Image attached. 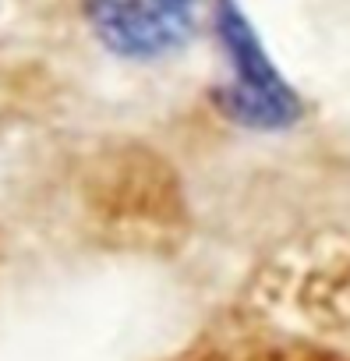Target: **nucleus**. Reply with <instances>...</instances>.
Segmentation results:
<instances>
[{"label":"nucleus","mask_w":350,"mask_h":361,"mask_svg":"<svg viewBox=\"0 0 350 361\" xmlns=\"http://www.w3.org/2000/svg\"><path fill=\"white\" fill-rule=\"evenodd\" d=\"M85 18L110 54L159 61L195 39L202 0H85Z\"/></svg>","instance_id":"nucleus-2"},{"label":"nucleus","mask_w":350,"mask_h":361,"mask_svg":"<svg viewBox=\"0 0 350 361\" xmlns=\"http://www.w3.org/2000/svg\"><path fill=\"white\" fill-rule=\"evenodd\" d=\"M213 29L230 64V85L220 89V106L248 128H287L297 121L301 99L276 71L237 0H213Z\"/></svg>","instance_id":"nucleus-1"}]
</instances>
